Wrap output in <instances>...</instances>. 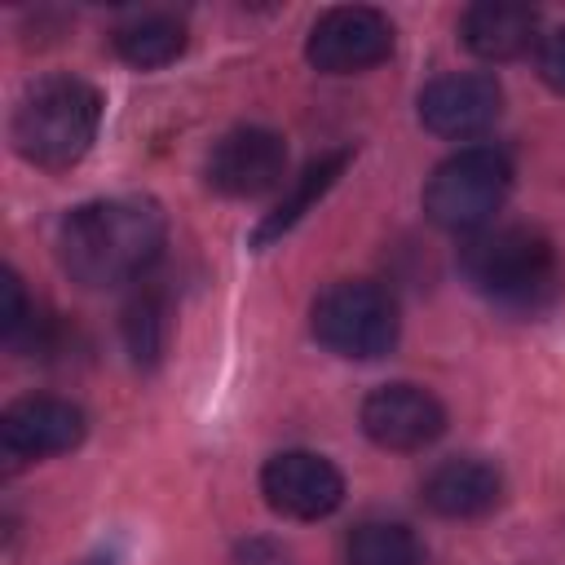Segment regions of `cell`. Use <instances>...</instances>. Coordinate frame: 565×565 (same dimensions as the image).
I'll return each mask as SVG.
<instances>
[{"instance_id":"3957f363","label":"cell","mask_w":565,"mask_h":565,"mask_svg":"<svg viewBox=\"0 0 565 565\" xmlns=\"http://www.w3.org/2000/svg\"><path fill=\"white\" fill-rule=\"evenodd\" d=\"M97 128L102 93L79 75H44L22 93L9 137L26 163L44 172H66L93 150Z\"/></svg>"},{"instance_id":"30bf717a","label":"cell","mask_w":565,"mask_h":565,"mask_svg":"<svg viewBox=\"0 0 565 565\" xmlns=\"http://www.w3.org/2000/svg\"><path fill=\"white\" fill-rule=\"evenodd\" d=\"M499 115H503V88L486 71L441 75L419 93V124L450 141L486 132Z\"/></svg>"},{"instance_id":"8992f818","label":"cell","mask_w":565,"mask_h":565,"mask_svg":"<svg viewBox=\"0 0 565 565\" xmlns=\"http://www.w3.org/2000/svg\"><path fill=\"white\" fill-rule=\"evenodd\" d=\"M393 22L371 4H335L327 9L305 40L309 66L322 75H358L380 66L393 53Z\"/></svg>"},{"instance_id":"4fadbf2b","label":"cell","mask_w":565,"mask_h":565,"mask_svg":"<svg viewBox=\"0 0 565 565\" xmlns=\"http://www.w3.org/2000/svg\"><path fill=\"white\" fill-rule=\"evenodd\" d=\"M459 40L481 62H512L539 40V13L530 4H512V0H481V4L463 9Z\"/></svg>"},{"instance_id":"7a4b0ae2","label":"cell","mask_w":565,"mask_h":565,"mask_svg":"<svg viewBox=\"0 0 565 565\" xmlns=\"http://www.w3.org/2000/svg\"><path fill=\"white\" fill-rule=\"evenodd\" d=\"M459 269L481 300L516 318H534L552 309L565 291V269L556 247L525 225H499L472 234L459 252Z\"/></svg>"},{"instance_id":"ac0fdd59","label":"cell","mask_w":565,"mask_h":565,"mask_svg":"<svg viewBox=\"0 0 565 565\" xmlns=\"http://www.w3.org/2000/svg\"><path fill=\"white\" fill-rule=\"evenodd\" d=\"M31 322H35V313H31V305H26L22 278H18L13 269H4V274H0V331H4V340L18 344L22 331H31Z\"/></svg>"},{"instance_id":"8fae6325","label":"cell","mask_w":565,"mask_h":565,"mask_svg":"<svg viewBox=\"0 0 565 565\" xmlns=\"http://www.w3.org/2000/svg\"><path fill=\"white\" fill-rule=\"evenodd\" d=\"M84 411L66 397H18L13 406H4L0 415V446L9 459H49V455H66L84 441Z\"/></svg>"},{"instance_id":"ffe728a7","label":"cell","mask_w":565,"mask_h":565,"mask_svg":"<svg viewBox=\"0 0 565 565\" xmlns=\"http://www.w3.org/2000/svg\"><path fill=\"white\" fill-rule=\"evenodd\" d=\"M79 565H119V556H115V552H93V556L79 561Z\"/></svg>"},{"instance_id":"9a60e30c","label":"cell","mask_w":565,"mask_h":565,"mask_svg":"<svg viewBox=\"0 0 565 565\" xmlns=\"http://www.w3.org/2000/svg\"><path fill=\"white\" fill-rule=\"evenodd\" d=\"M344 163H349V150H331V154H322V159H313L300 177H296V185H291V194L287 199H278V207L256 225V234H252V243L256 247H265V243H274L278 234H287L331 185H335V177L344 172Z\"/></svg>"},{"instance_id":"5bb4252c","label":"cell","mask_w":565,"mask_h":565,"mask_svg":"<svg viewBox=\"0 0 565 565\" xmlns=\"http://www.w3.org/2000/svg\"><path fill=\"white\" fill-rule=\"evenodd\" d=\"M115 53L137 66V71H150V66H168L172 57H181L185 49V26L172 18V13H137L128 22L115 26L110 35Z\"/></svg>"},{"instance_id":"6da1fadb","label":"cell","mask_w":565,"mask_h":565,"mask_svg":"<svg viewBox=\"0 0 565 565\" xmlns=\"http://www.w3.org/2000/svg\"><path fill=\"white\" fill-rule=\"evenodd\" d=\"M163 238H168V216L154 199L115 194L66 212L57 230V256L71 282L88 291H106L141 278L159 260Z\"/></svg>"},{"instance_id":"e0dca14e","label":"cell","mask_w":565,"mask_h":565,"mask_svg":"<svg viewBox=\"0 0 565 565\" xmlns=\"http://www.w3.org/2000/svg\"><path fill=\"white\" fill-rule=\"evenodd\" d=\"M124 340H128V353H132V362L141 371L159 366L163 344H168V300H163V291L146 287L141 296L128 300V309H124Z\"/></svg>"},{"instance_id":"7c38bea8","label":"cell","mask_w":565,"mask_h":565,"mask_svg":"<svg viewBox=\"0 0 565 565\" xmlns=\"http://www.w3.org/2000/svg\"><path fill=\"white\" fill-rule=\"evenodd\" d=\"M419 494H424V503L437 516L468 521V516H486L503 499V477H499L494 463L472 459V455H459V459H441L424 477Z\"/></svg>"},{"instance_id":"52a82bcc","label":"cell","mask_w":565,"mask_h":565,"mask_svg":"<svg viewBox=\"0 0 565 565\" xmlns=\"http://www.w3.org/2000/svg\"><path fill=\"white\" fill-rule=\"evenodd\" d=\"M260 494L278 516L318 521L340 508L344 477L331 459H322L313 450H282L260 468Z\"/></svg>"},{"instance_id":"ba28073f","label":"cell","mask_w":565,"mask_h":565,"mask_svg":"<svg viewBox=\"0 0 565 565\" xmlns=\"http://www.w3.org/2000/svg\"><path fill=\"white\" fill-rule=\"evenodd\" d=\"M287 172V146L269 128H234L225 132L203 163V177L225 199H256L269 194Z\"/></svg>"},{"instance_id":"5b68a950","label":"cell","mask_w":565,"mask_h":565,"mask_svg":"<svg viewBox=\"0 0 565 565\" xmlns=\"http://www.w3.org/2000/svg\"><path fill=\"white\" fill-rule=\"evenodd\" d=\"M309 331L322 349L349 362H375L397 344L402 318L397 300L366 278H340L327 291H318L309 309Z\"/></svg>"},{"instance_id":"2e32d148","label":"cell","mask_w":565,"mask_h":565,"mask_svg":"<svg viewBox=\"0 0 565 565\" xmlns=\"http://www.w3.org/2000/svg\"><path fill=\"white\" fill-rule=\"evenodd\" d=\"M349 565H424V543L402 521H362L344 543Z\"/></svg>"},{"instance_id":"9c48e42d","label":"cell","mask_w":565,"mask_h":565,"mask_svg":"<svg viewBox=\"0 0 565 565\" xmlns=\"http://www.w3.org/2000/svg\"><path fill=\"white\" fill-rule=\"evenodd\" d=\"M362 433L384 450H424L446 433V406L419 384H380L362 402Z\"/></svg>"},{"instance_id":"d6986e66","label":"cell","mask_w":565,"mask_h":565,"mask_svg":"<svg viewBox=\"0 0 565 565\" xmlns=\"http://www.w3.org/2000/svg\"><path fill=\"white\" fill-rule=\"evenodd\" d=\"M539 75H543L547 88L565 93V26L543 35V44H539Z\"/></svg>"},{"instance_id":"277c9868","label":"cell","mask_w":565,"mask_h":565,"mask_svg":"<svg viewBox=\"0 0 565 565\" xmlns=\"http://www.w3.org/2000/svg\"><path fill=\"white\" fill-rule=\"evenodd\" d=\"M512 190V163L494 146L455 150L424 181V212L433 225L455 234H481Z\"/></svg>"}]
</instances>
